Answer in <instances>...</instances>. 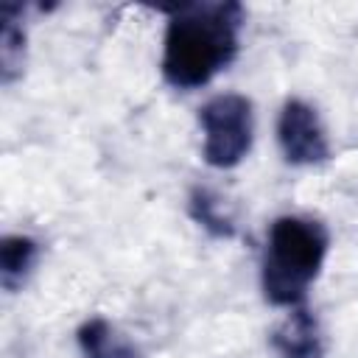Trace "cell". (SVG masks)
I'll use <instances>...</instances> for the list:
<instances>
[{
    "label": "cell",
    "instance_id": "6da1fadb",
    "mask_svg": "<svg viewBox=\"0 0 358 358\" xmlns=\"http://www.w3.org/2000/svg\"><path fill=\"white\" fill-rule=\"evenodd\" d=\"M243 8L238 3H193L173 8L162 48V76L176 90L204 87L238 53Z\"/></svg>",
    "mask_w": 358,
    "mask_h": 358
},
{
    "label": "cell",
    "instance_id": "7a4b0ae2",
    "mask_svg": "<svg viewBox=\"0 0 358 358\" xmlns=\"http://www.w3.org/2000/svg\"><path fill=\"white\" fill-rule=\"evenodd\" d=\"M327 255V229L302 215H282L268 229L263 257V294L271 305L296 308Z\"/></svg>",
    "mask_w": 358,
    "mask_h": 358
},
{
    "label": "cell",
    "instance_id": "3957f363",
    "mask_svg": "<svg viewBox=\"0 0 358 358\" xmlns=\"http://www.w3.org/2000/svg\"><path fill=\"white\" fill-rule=\"evenodd\" d=\"M199 123L204 129L207 165L232 168L249 154L252 134H255V112L249 98L238 92L215 95L201 106Z\"/></svg>",
    "mask_w": 358,
    "mask_h": 358
},
{
    "label": "cell",
    "instance_id": "277c9868",
    "mask_svg": "<svg viewBox=\"0 0 358 358\" xmlns=\"http://www.w3.org/2000/svg\"><path fill=\"white\" fill-rule=\"evenodd\" d=\"M277 140L291 165H319L330 157V145L316 109L299 98L285 101L277 120Z\"/></svg>",
    "mask_w": 358,
    "mask_h": 358
},
{
    "label": "cell",
    "instance_id": "5b68a950",
    "mask_svg": "<svg viewBox=\"0 0 358 358\" xmlns=\"http://www.w3.org/2000/svg\"><path fill=\"white\" fill-rule=\"evenodd\" d=\"M271 344L280 358H322V336L310 310L291 308L288 319L271 333Z\"/></svg>",
    "mask_w": 358,
    "mask_h": 358
},
{
    "label": "cell",
    "instance_id": "8992f818",
    "mask_svg": "<svg viewBox=\"0 0 358 358\" xmlns=\"http://www.w3.org/2000/svg\"><path fill=\"white\" fill-rule=\"evenodd\" d=\"M36 255H39V243L28 235H8L0 241V280L6 291L22 285V280L36 263Z\"/></svg>",
    "mask_w": 358,
    "mask_h": 358
},
{
    "label": "cell",
    "instance_id": "52a82bcc",
    "mask_svg": "<svg viewBox=\"0 0 358 358\" xmlns=\"http://www.w3.org/2000/svg\"><path fill=\"white\" fill-rule=\"evenodd\" d=\"M78 344L87 358H137L134 347L103 319L84 322L78 327Z\"/></svg>",
    "mask_w": 358,
    "mask_h": 358
},
{
    "label": "cell",
    "instance_id": "ba28073f",
    "mask_svg": "<svg viewBox=\"0 0 358 358\" xmlns=\"http://www.w3.org/2000/svg\"><path fill=\"white\" fill-rule=\"evenodd\" d=\"M22 11V6L17 3H3L0 8V20H3V36H0V59H3V78L11 81L14 73L22 64V45H25V34L22 28H17V14Z\"/></svg>",
    "mask_w": 358,
    "mask_h": 358
},
{
    "label": "cell",
    "instance_id": "9c48e42d",
    "mask_svg": "<svg viewBox=\"0 0 358 358\" xmlns=\"http://www.w3.org/2000/svg\"><path fill=\"white\" fill-rule=\"evenodd\" d=\"M190 213H193V218L207 229V232H213V235H218V238H229L232 232H235V227H232V221L227 218V213L221 210V201L210 193V190H193V196H190Z\"/></svg>",
    "mask_w": 358,
    "mask_h": 358
}]
</instances>
